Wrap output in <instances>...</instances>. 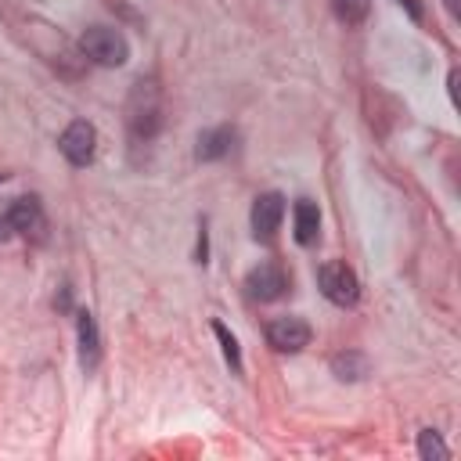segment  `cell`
<instances>
[{"label":"cell","mask_w":461,"mask_h":461,"mask_svg":"<svg viewBox=\"0 0 461 461\" xmlns=\"http://www.w3.org/2000/svg\"><path fill=\"white\" fill-rule=\"evenodd\" d=\"M317 285H321L324 299L335 303V306H353V303L360 299V281H357V274H353L342 259H328V263H321V270H317Z\"/></svg>","instance_id":"cell-4"},{"label":"cell","mask_w":461,"mask_h":461,"mask_svg":"<svg viewBox=\"0 0 461 461\" xmlns=\"http://www.w3.org/2000/svg\"><path fill=\"white\" fill-rule=\"evenodd\" d=\"M14 230H11V220H7V212H0V241H7Z\"/></svg>","instance_id":"cell-17"},{"label":"cell","mask_w":461,"mask_h":461,"mask_svg":"<svg viewBox=\"0 0 461 461\" xmlns=\"http://www.w3.org/2000/svg\"><path fill=\"white\" fill-rule=\"evenodd\" d=\"M292 220H295V241L306 245V249L317 245V238H321V209H317V202L299 198L295 209H292Z\"/></svg>","instance_id":"cell-11"},{"label":"cell","mask_w":461,"mask_h":461,"mask_svg":"<svg viewBox=\"0 0 461 461\" xmlns=\"http://www.w3.org/2000/svg\"><path fill=\"white\" fill-rule=\"evenodd\" d=\"M288 281L292 277L277 259H263L245 274V295L252 303H274V299H281L288 292Z\"/></svg>","instance_id":"cell-3"},{"label":"cell","mask_w":461,"mask_h":461,"mask_svg":"<svg viewBox=\"0 0 461 461\" xmlns=\"http://www.w3.org/2000/svg\"><path fill=\"white\" fill-rule=\"evenodd\" d=\"M58 148H61V155H65L72 166H90V162H94V151H97V130H94L86 119H72V122L61 130Z\"/></svg>","instance_id":"cell-5"},{"label":"cell","mask_w":461,"mask_h":461,"mask_svg":"<svg viewBox=\"0 0 461 461\" xmlns=\"http://www.w3.org/2000/svg\"><path fill=\"white\" fill-rule=\"evenodd\" d=\"M0 180H4V173H0Z\"/></svg>","instance_id":"cell-19"},{"label":"cell","mask_w":461,"mask_h":461,"mask_svg":"<svg viewBox=\"0 0 461 461\" xmlns=\"http://www.w3.org/2000/svg\"><path fill=\"white\" fill-rule=\"evenodd\" d=\"M79 47H83V54H86L90 61H97V65H104V68H119V65H126V58H130L126 36H122L119 29H112V25H90V29H83Z\"/></svg>","instance_id":"cell-1"},{"label":"cell","mask_w":461,"mask_h":461,"mask_svg":"<svg viewBox=\"0 0 461 461\" xmlns=\"http://www.w3.org/2000/svg\"><path fill=\"white\" fill-rule=\"evenodd\" d=\"M331 371L342 382H357V378L367 375V357L364 353H335L331 357Z\"/></svg>","instance_id":"cell-12"},{"label":"cell","mask_w":461,"mask_h":461,"mask_svg":"<svg viewBox=\"0 0 461 461\" xmlns=\"http://www.w3.org/2000/svg\"><path fill=\"white\" fill-rule=\"evenodd\" d=\"M418 454H421L425 461H432V457H450L447 443H443L432 429H421V432H418Z\"/></svg>","instance_id":"cell-15"},{"label":"cell","mask_w":461,"mask_h":461,"mask_svg":"<svg viewBox=\"0 0 461 461\" xmlns=\"http://www.w3.org/2000/svg\"><path fill=\"white\" fill-rule=\"evenodd\" d=\"M234 140H238V130H234V126H212V130H202V133H198V148H194V155H198L202 162H216V158L230 155Z\"/></svg>","instance_id":"cell-9"},{"label":"cell","mask_w":461,"mask_h":461,"mask_svg":"<svg viewBox=\"0 0 461 461\" xmlns=\"http://www.w3.org/2000/svg\"><path fill=\"white\" fill-rule=\"evenodd\" d=\"M126 122H130V137L133 140H151L158 122H162V104H158V90L151 79H140L133 86V97H130V108H126Z\"/></svg>","instance_id":"cell-2"},{"label":"cell","mask_w":461,"mask_h":461,"mask_svg":"<svg viewBox=\"0 0 461 461\" xmlns=\"http://www.w3.org/2000/svg\"><path fill=\"white\" fill-rule=\"evenodd\" d=\"M310 339H313V331L303 317H274L267 324V342L277 353H299L310 346Z\"/></svg>","instance_id":"cell-7"},{"label":"cell","mask_w":461,"mask_h":461,"mask_svg":"<svg viewBox=\"0 0 461 461\" xmlns=\"http://www.w3.org/2000/svg\"><path fill=\"white\" fill-rule=\"evenodd\" d=\"M212 331H216V339H220V346H223V357H227L230 371H234V375H241V349H238V339H234L220 321H212Z\"/></svg>","instance_id":"cell-14"},{"label":"cell","mask_w":461,"mask_h":461,"mask_svg":"<svg viewBox=\"0 0 461 461\" xmlns=\"http://www.w3.org/2000/svg\"><path fill=\"white\" fill-rule=\"evenodd\" d=\"M331 7H335V14H339V22H346V25H360V22L367 18L371 0H331Z\"/></svg>","instance_id":"cell-13"},{"label":"cell","mask_w":461,"mask_h":461,"mask_svg":"<svg viewBox=\"0 0 461 461\" xmlns=\"http://www.w3.org/2000/svg\"><path fill=\"white\" fill-rule=\"evenodd\" d=\"M76 331H79V364L83 371H94L101 360V335H97V321L90 310L76 313Z\"/></svg>","instance_id":"cell-8"},{"label":"cell","mask_w":461,"mask_h":461,"mask_svg":"<svg viewBox=\"0 0 461 461\" xmlns=\"http://www.w3.org/2000/svg\"><path fill=\"white\" fill-rule=\"evenodd\" d=\"M4 212H7L14 234H40V230H43V209H40V198H14Z\"/></svg>","instance_id":"cell-10"},{"label":"cell","mask_w":461,"mask_h":461,"mask_svg":"<svg viewBox=\"0 0 461 461\" xmlns=\"http://www.w3.org/2000/svg\"><path fill=\"white\" fill-rule=\"evenodd\" d=\"M396 4H400L414 22H421V4H418V0H396Z\"/></svg>","instance_id":"cell-16"},{"label":"cell","mask_w":461,"mask_h":461,"mask_svg":"<svg viewBox=\"0 0 461 461\" xmlns=\"http://www.w3.org/2000/svg\"><path fill=\"white\" fill-rule=\"evenodd\" d=\"M443 4H447V11H450V14L457 18V11H461V7H457V0H443Z\"/></svg>","instance_id":"cell-18"},{"label":"cell","mask_w":461,"mask_h":461,"mask_svg":"<svg viewBox=\"0 0 461 461\" xmlns=\"http://www.w3.org/2000/svg\"><path fill=\"white\" fill-rule=\"evenodd\" d=\"M281 220H285V198L277 191H267L252 202V212H249V223H252V238L256 241H274L277 230H281Z\"/></svg>","instance_id":"cell-6"}]
</instances>
